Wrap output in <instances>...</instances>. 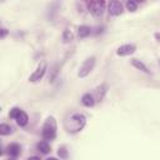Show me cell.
<instances>
[{
  "mask_svg": "<svg viewBox=\"0 0 160 160\" xmlns=\"http://www.w3.org/2000/svg\"><path fill=\"white\" fill-rule=\"evenodd\" d=\"M85 124H86V118H85V115L81 114V112H74V114H71V115L65 120L64 126H65V130H66L68 132L74 134V132L80 131V130L85 126Z\"/></svg>",
  "mask_w": 160,
  "mask_h": 160,
  "instance_id": "obj_1",
  "label": "cell"
},
{
  "mask_svg": "<svg viewBox=\"0 0 160 160\" xmlns=\"http://www.w3.org/2000/svg\"><path fill=\"white\" fill-rule=\"evenodd\" d=\"M56 121H55V119L52 118V116H49L46 120H45V122H44V125H42V131H41V134H42V138H44V140H54L55 138H56Z\"/></svg>",
  "mask_w": 160,
  "mask_h": 160,
  "instance_id": "obj_2",
  "label": "cell"
},
{
  "mask_svg": "<svg viewBox=\"0 0 160 160\" xmlns=\"http://www.w3.org/2000/svg\"><path fill=\"white\" fill-rule=\"evenodd\" d=\"M94 66H95V56H90V58L85 59V61L82 62V65L80 66V69L78 71V76L79 78L88 76L91 72V70L94 69Z\"/></svg>",
  "mask_w": 160,
  "mask_h": 160,
  "instance_id": "obj_3",
  "label": "cell"
},
{
  "mask_svg": "<svg viewBox=\"0 0 160 160\" xmlns=\"http://www.w3.org/2000/svg\"><path fill=\"white\" fill-rule=\"evenodd\" d=\"M106 5L108 4L105 1H90V2H88V9L92 16L98 18V16L102 15Z\"/></svg>",
  "mask_w": 160,
  "mask_h": 160,
  "instance_id": "obj_4",
  "label": "cell"
},
{
  "mask_svg": "<svg viewBox=\"0 0 160 160\" xmlns=\"http://www.w3.org/2000/svg\"><path fill=\"white\" fill-rule=\"evenodd\" d=\"M45 72H46V62L42 61V62H40L38 65V68L35 69V71L29 76V81L30 82H36V81L41 80L42 76L45 75Z\"/></svg>",
  "mask_w": 160,
  "mask_h": 160,
  "instance_id": "obj_5",
  "label": "cell"
},
{
  "mask_svg": "<svg viewBox=\"0 0 160 160\" xmlns=\"http://www.w3.org/2000/svg\"><path fill=\"white\" fill-rule=\"evenodd\" d=\"M108 11L110 15L112 16H119L122 14L124 11V8H122V4L120 1H116V0H112L110 2H108Z\"/></svg>",
  "mask_w": 160,
  "mask_h": 160,
  "instance_id": "obj_6",
  "label": "cell"
},
{
  "mask_svg": "<svg viewBox=\"0 0 160 160\" xmlns=\"http://www.w3.org/2000/svg\"><path fill=\"white\" fill-rule=\"evenodd\" d=\"M135 50H136V46L134 44H124V45H121V46L118 48L116 54L119 56H128V55L134 54Z\"/></svg>",
  "mask_w": 160,
  "mask_h": 160,
  "instance_id": "obj_7",
  "label": "cell"
},
{
  "mask_svg": "<svg viewBox=\"0 0 160 160\" xmlns=\"http://www.w3.org/2000/svg\"><path fill=\"white\" fill-rule=\"evenodd\" d=\"M8 154L14 159L18 158L19 155H21V146L18 142H11L8 146Z\"/></svg>",
  "mask_w": 160,
  "mask_h": 160,
  "instance_id": "obj_8",
  "label": "cell"
},
{
  "mask_svg": "<svg viewBox=\"0 0 160 160\" xmlns=\"http://www.w3.org/2000/svg\"><path fill=\"white\" fill-rule=\"evenodd\" d=\"M81 102H82V105H84V106L91 108V106H94V105H95V98H94V95H92V94L86 92V94H84V95L81 96Z\"/></svg>",
  "mask_w": 160,
  "mask_h": 160,
  "instance_id": "obj_9",
  "label": "cell"
},
{
  "mask_svg": "<svg viewBox=\"0 0 160 160\" xmlns=\"http://www.w3.org/2000/svg\"><path fill=\"white\" fill-rule=\"evenodd\" d=\"M108 89H109L108 84H101L100 86L96 88V91H95V92H96V100H98V101H102L105 94L108 92Z\"/></svg>",
  "mask_w": 160,
  "mask_h": 160,
  "instance_id": "obj_10",
  "label": "cell"
},
{
  "mask_svg": "<svg viewBox=\"0 0 160 160\" xmlns=\"http://www.w3.org/2000/svg\"><path fill=\"white\" fill-rule=\"evenodd\" d=\"M131 65H132L134 68H136L138 70H141V71L145 72V74H150V70L148 69V66H146L142 61H140L139 59H131Z\"/></svg>",
  "mask_w": 160,
  "mask_h": 160,
  "instance_id": "obj_11",
  "label": "cell"
},
{
  "mask_svg": "<svg viewBox=\"0 0 160 160\" xmlns=\"http://www.w3.org/2000/svg\"><path fill=\"white\" fill-rule=\"evenodd\" d=\"M15 120H16V124L19 125V126H25L26 124H28V121H29V116H28V114L25 112V111H20L19 114H18V116L15 118Z\"/></svg>",
  "mask_w": 160,
  "mask_h": 160,
  "instance_id": "obj_12",
  "label": "cell"
},
{
  "mask_svg": "<svg viewBox=\"0 0 160 160\" xmlns=\"http://www.w3.org/2000/svg\"><path fill=\"white\" fill-rule=\"evenodd\" d=\"M90 34H91V28L90 26H88V25H80L79 26V29H78V36L80 39L88 38Z\"/></svg>",
  "mask_w": 160,
  "mask_h": 160,
  "instance_id": "obj_13",
  "label": "cell"
},
{
  "mask_svg": "<svg viewBox=\"0 0 160 160\" xmlns=\"http://www.w3.org/2000/svg\"><path fill=\"white\" fill-rule=\"evenodd\" d=\"M36 149L41 152V154H49L51 151V148H50V144L46 141V140H42L40 142H38L36 145Z\"/></svg>",
  "mask_w": 160,
  "mask_h": 160,
  "instance_id": "obj_14",
  "label": "cell"
},
{
  "mask_svg": "<svg viewBox=\"0 0 160 160\" xmlns=\"http://www.w3.org/2000/svg\"><path fill=\"white\" fill-rule=\"evenodd\" d=\"M61 39H62V42L64 44H69V42H71L74 40V34L70 30H64Z\"/></svg>",
  "mask_w": 160,
  "mask_h": 160,
  "instance_id": "obj_15",
  "label": "cell"
},
{
  "mask_svg": "<svg viewBox=\"0 0 160 160\" xmlns=\"http://www.w3.org/2000/svg\"><path fill=\"white\" fill-rule=\"evenodd\" d=\"M12 131H14V128L8 125V124H1L0 125V134L1 135H10V134H12Z\"/></svg>",
  "mask_w": 160,
  "mask_h": 160,
  "instance_id": "obj_16",
  "label": "cell"
},
{
  "mask_svg": "<svg viewBox=\"0 0 160 160\" xmlns=\"http://www.w3.org/2000/svg\"><path fill=\"white\" fill-rule=\"evenodd\" d=\"M125 5H126V9H128L129 11H131V12H134V11L138 9V2L134 1V0H128Z\"/></svg>",
  "mask_w": 160,
  "mask_h": 160,
  "instance_id": "obj_17",
  "label": "cell"
},
{
  "mask_svg": "<svg viewBox=\"0 0 160 160\" xmlns=\"http://www.w3.org/2000/svg\"><path fill=\"white\" fill-rule=\"evenodd\" d=\"M20 111H21V109H20V108H16V106H15V108H12V109L10 110V112H9V118L15 120V118L18 116V114H19Z\"/></svg>",
  "mask_w": 160,
  "mask_h": 160,
  "instance_id": "obj_18",
  "label": "cell"
},
{
  "mask_svg": "<svg viewBox=\"0 0 160 160\" xmlns=\"http://www.w3.org/2000/svg\"><path fill=\"white\" fill-rule=\"evenodd\" d=\"M58 155L60 156V159H68V150L64 148V146H61V148H59V150H58Z\"/></svg>",
  "mask_w": 160,
  "mask_h": 160,
  "instance_id": "obj_19",
  "label": "cell"
},
{
  "mask_svg": "<svg viewBox=\"0 0 160 160\" xmlns=\"http://www.w3.org/2000/svg\"><path fill=\"white\" fill-rule=\"evenodd\" d=\"M6 34H8V30H6L5 28H2V29H1V34H0V38H1V39H4V38L6 36Z\"/></svg>",
  "mask_w": 160,
  "mask_h": 160,
  "instance_id": "obj_20",
  "label": "cell"
},
{
  "mask_svg": "<svg viewBox=\"0 0 160 160\" xmlns=\"http://www.w3.org/2000/svg\"><path fill=\"white\" fill-rule=\"evenodd\" d=\"M26 160H41L39 156H30V158H28Z\"/></svg>",
  "mask_w": 160,
  "mask_h": 160,
  "instance_id": "obj_21",
  "label": "cell"
},
{
  "mask_svg": "<svg viewBox=\"0 0 160 160\" xmlns=\"http://www.w3.org/2000/svg\"><path fill=\"white\" fill-rule=\"evenodd\" d=\"M155 39L158 41H160V32H155Z\"/></svg>",
  "mask_w": 160,
  "mask_h": 160,
  "instance_id": "obj_22",
  "label": "cell"
},
{
  "mask_svg": "<svg viewBox=\"0 0 160 160\" xmlns=\"http://www.w3.org/2000/svg\"><path fill=\"white\" fill-rule=\"evenodd\" d=\"M45 160H59L58 158H54V156H50V158H48V159H45Z\"/></svg>",
  "mask_w": 160,
  "mask_h": 160,
  "instance_id": "obj_23",
  "label": "cell"
}]
</instances>
